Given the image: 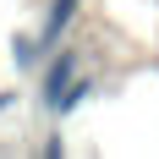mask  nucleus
Instances as JSON below:
<instances>
[{"label": "nucleus", "instance_id": "1", "mask_svg": "<svg viewBox=\"0 0 159 159\" xmlns=\"http://www.w3.org/2000/svg\"><path fill=\"white\" fill-rule=\"evenodd\" d=\"M77 71H82V49L77 44H55L44 55V66H39V99H44V110L61 99V88L77 77Z\"/></svg>", "mask_w": 159, "mask_h": 159}, {"label": "nucleus", "instance_id": "2", "mask_svg": "<svg viewBox=\"0 0 159 159\" xmlns=\"http://www.w3.org/2000/svg\"><path fill=\"white\" fill-rule=\"evenodd\" d=\"M77 11H82V0H49V11H44V22H39V33H33V39H39V49H55L66 39V33H71V22H77Z\"/></svg>", "mask_w": 159, "mask_h": 159}, {"label": "nucleus", "instance_id": "3", "mask_svg": "<svg viewBox=\"0 0 159 159\" xmlns=\"http://www.w3.org/2000/svg\"><path fill=\"white\" fill-rule=\"evenodd\" d=\"M93 88H99V82H93V77H82V71H77V77H71V82L61 88V99L49 104V115H77L82 104L93 99Z\"/></svg>", "mask_w": 159, "mask_h": 159}, {"label": "nucleus", "instance_id": "4", "mask_svg": "<svg viewBox=\"0 0 159 159\" xmlns=\"http://www.w3.org/2000/svg\"><path fill=\"white\" fill-rule=\"evenodd\" d=\"M11 66H16V71H39V66H44V49H39L33 33H16V39H11Z\"/></svg>", "mask_w": 159, "mask_h": 159}, {"label": "nucleus", "instance_id": "5", "mask_svg": "<svg viewBox=\"0 0 159 159\" xmlns=\"http://www.w3.org/2000/svg\"><path fill=\"white\" fill-rule=\"evenodd\" d=\"M11 104H16V88H6V93H0V115L11 110Z\"/></svg>", "mask_w": 159, "mask_h": 159}]
</instances>
